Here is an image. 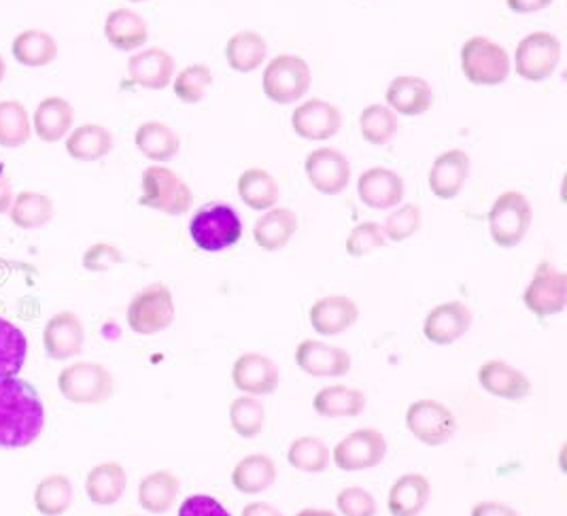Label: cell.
<instances>
[{
  "label": "cell",
  "instance_id": "1",
  "mask_svg": "<svg viewBox=\"0 0 567 516\" xmlns=\"http://www.w3.org/2000/svg\"><path fill=\"white\" fill-rule=\"evenodd\" d=\"M45 427V409L37 388L20 376L0 379V448L22 451Z\"/></svg>",
  "mask_w": 567,
  "mask_h": 516
},
{
  "label": "cell",
  "instance_id": "2",
  "mask_svg": "<svg viewBox=\"0 0 567 516\" xmlns=\"http://www.w3.org/2000/svg\"><path fill=\"white\" fill-rule=\"evenodd\" d=\"M58 391L78 406H101L115 395V376L99 362H75L58 374Z\"/></svg>",
  "mask_w": 567,
  "mask_h": 516
},
{
  "label": "cell",
  "instance_id": "3",
  "mask_svg": "<svg viewBox=\"0 0 567 516\" xmlns=\"http://www.w3.org/2000/svg\"><path fill=\"white\" fill-rule=\"evenodd\" d=\"M138 205L168 217H181L194 207V192L177 173L162 164H154L145 168L141 177Z\"/></svg>",
  "mask_w": 567,
  "mask_h": 516
},
{
  "label": "cell",
  "instance_id": "4",
  "mask_svg": "<svg viewBox=\"0 0 567 516\" xmlns=\"http://www.w3.org/2000/svg\"><path fill=\"white\" fill-rule=\"evenodd\" d=\"M189 238L205 254H221L243 238V221L230 205H207L194 213Z\"/></svg>",
  "mask_w": 567,
  "mask_h": 516
},
{
  "label": "cell",
  "instance_id": "5",
  "mask_svg": "<svg viewBox=\"0 0 567 516\" xmlns=\"http://www.w3.org/2000/svg\"><path fill=\"white\" fill-rule=\"evenodd\" d=\"M177 319V305L171 287L152 283L136 291L126 309L128 328L138 336H155L168 330Z\"/></svg>",
  "mask_w": 567,
  "mask_h": 516
},
{
  "label": "cell",
  "instance_id": "6",
  "mask_svg": "<svg viewBox=\"0 0 567 516\" xmlns=\"http://www.w3.org/2000/svg\"><path fill=\"white\" fill-rule=\"evenodd\" d=\"M460 62L465 79L478 87L502 85L513 71V60L508 52L487 37L467 39L462 45Z\"/></svg>",
  "mask_w": 567,
  "mask_h": 516
},
{
  "label": "cell",
  "instance_id": "7",
  "mask_svg": "<svg viewBox=\"0 0 567 516\" xmlns=\"http://www.w3.org/2000/svg\"><path fill=\"white\" fill-rule=\"evenodd\" d=\"M310 83H312V71L309 62L300 55L281 53L264 66L261 90L270 103H298L309 94Z\"/></svg>",
  "mask_w": 567,
  "mask_h": 516
},
{
  "label": "cell",
  "instance_id": "8",
  "mask_svg": "<svg viewBox=\"0 0 567 516\" xmlns=\"http://www.w3.org/2000/svg\"><path fill=\"white\" fill-rule=\"evenodd\" d=\"M532 221L534 208L529 198L520 192H504L493 200L487 215L491 240L499 249H515L525 240Z\"/></svg>",
  "mask_w": 567,
  "mask_h": 516
},
{
  "label": "cell",
  "instance_id": "9",
  "mask_svg": "<svg viewBox=\"0 0 567 516\" xmlns=\"http://www.w3.org/2000/svg\"><path fill=\"white\" fill-rule=\"evenodd\" d=\"M523 305L534 317L550 319L567 307V275L553 261L542 259L523 291Z\"/></svg>",
  "mask_w": 567,
  "mask_h": 516
},
{
  "label": "cell",
  "instance_id": "10",
  "mask_svg": "<svg viewBox=\"0 0 567 516\" xmlns=\"http://www.w3.org/2000/svg\"><path fill=\"white\" fill-rule=\"evenodd\" d=\"M561 64V41L550 32H532L516 45V75L529 83L553 78Z\"/></svg>",
  "mask_w": 567,
  "mask_h": 516
},
{
  "label": "cell",
  "instance_id": "11",
  "mask_svg": "<svg viewBox=\"0 0 567 516\" xmlns=\"http://www.w3.org/2000/svg\"><path fill=\"white\" fill-rule=\"evenodd\" d=\"M389 444L377 427H360L340 440L332 448V462L340 472H365L383 464Z\"/></svg>",
  "mask_w": 567,
  "mask_h": 516
},
{
  "label": "cell",
  "instance_id": "12",
  "mask_svg": "<svg viewBox=\"0 0 567 516\" xmlns=\"http://www.w3.org/2000/svg\"><path fill=\"white\" fill-rule=\"evenodd\" d=\"M406 427L425 446H444L457 434V419L439 400H416L406 411Z\"/></svg>",
  "mask_w": 567,
  "mask_h": 516
},
{
  "label": "cell",
  "instance_id": "13",
  "mask_svg": "<svg viewBox=\"0 0 567 516\" xmlns=\"http://www.w3.org/2000/svg\"><path fill=\"white\" fill-rule=\"evenodd\" d=\"M296 365L315 379H340L353 368L351 355L330 342L305 338L296 347Z\"/></svg>",
  "mask_w": 567,
  "mask_h": 516
},
{
  "label": "cell",
  "instance_id": "14",
  "mask_svg": "<svg viewBox=\"0 0 567 516\" xmlns=\"http://www.w3.org/2000/svg\"><path fill=\"white\" fill-rule=\"evenodd\" d=\"M310 185L323 196H338L351 183V162L334 147H319L305 159Z\"/></svg>",
  "mask_w": 567,
  "mask_h": 516
},
{
  "label": "cell",
  "instance_id": "15",
  "mask_svg": "<svg viewBox=\"0 0 567 516\" xmlns=\"http://www.w3.org/2000/svg\"><path fill=\"white\" fill-rule=\"evenodd\" d=\"M230 379H233L234 389L256 398L272 395L281 385L279 365L268 355H261L256 351H247L234 360Z\"/></svg>",
  "mask_w": 567,
  "mask_h": 516
},
{
  "label": "cell",
  "instance_id": "16",
  "mask_svg": "<svg viewBox=\"0 0 567 516\" xmlns=\"http://www.w3.org/2000/svg\"><path fill=\"white\" fill-rule=\"evenodd\" d=\"M43 347L53 362H69L85 347V328L75 312L60 310L43 328Z\"/></svg>",
  "mask_w": 567,
  "mask_h": 516
},
{
  "label": "cell",
  "instance_id": "17",
  "mask_svg": "<svg viewBox=\"0 0 567 516\" xmlns=\"http://www.w3.org/2000/svg\"><path fill=\"white\" fill-rule=\"evenodd\" d=\"M342 126V113L336 104L323 99H310L298 104L291 113V128L305 141H330Z\"/></svg>",
  "mask_w": 567,
  "mask_h": 516
},
{
  "label": "cell",
  "instance_id": "18",
  "mask_svg": "<svg viewBox=\"0 0 567 516\" xmlns=\"http://www.w3.org/2000/svg\"><path fill=\"white\" fill-rule=\"evenodd\" d=\"M476 379L483 391L506 402H525L534 391L529 376L506 360H487L478 368Z\"/></svg>",
  "mask_w": 567,
  "mask_h": 516
},
{
  "label": "cell",
  "instance_id": "19",
  "mask_svg": "<svg viewBox=\"0 0 567 516\" xmlns=\"http://www.w3.org/2000/svg\"><path fill=\"white\" fill-rule=\"evenodd\" d=\"M472 321H474V314L464 302L460 300L442 302L427 312L423 321V336L427 342L436 347H449L470 332Z\"/></svg>",
  "mask_w": 567,
  "mask_h": 516
},
{
  "label": "cell",
  "instance_id": "20",
  "mask_svg": "<svg viewBox=\"0 0 567 516\" xmlns=\"http://www.w3.org/2000/svg\"><path fill=\"white\" fill-rule=\"evenodd\" d=\"M406 194V183L402 175L391 168L374 166L361 173L358 179V196L361 203L372 210H389L400 207Z\"/></svg>",
  "mask_w": 567,
  "mask_h": 516
},
{
  "label": "cell",
  "instance_id": "21",
  "mask_svg": "<svg viewBox=\"0 0 567 516\" xmlns=\"http://www.w3.org/2000/svg\"><path fill=\"white\" fill-rule=\"evenodd\" d=\"M360 319V307L353 298L334 293L319 298L309 310L310 328L319 336H340L351 330Z\"/></svg>",
  "mask_w": 567,
  "mask_h": 516
},
{
  "label": "cell",
  "instance_id": "22",
  "mask_svg": "<svg viewBox=\"0 0 567 516\" xmlns=\"http://www.w3.org/2000/svg\"><path fill=\"white\" fill-rule=\"evenodd\" d=\"M175 58L162 48H150L134 53L128 60V79L136 87L162 92L175 79Z\"/></svg>",
  "mask_w": 567,
  "mask_h": 516
},
{
  "label": "cell",
  "instance_id": "23",
  "mask_svg": "<svg viewBox=\"0 0 567 516\" xmlns=\"http://www.w3.org/2000/svg\"><path fill=\"white\" fill-rule=\"evenodd\" d=\"M470 155L462 149H449L440 154L427 173V185L432 194L440 200H455L470 179Z\"/></svg>",
  "mask_w": 567,
  "mask_h": 516
},
{
  "label": "cell",
  "instance_id": "24",
  "mask_svg": "<svg viewBox=\"0 0 567 516\" xmlns=\"http://www.w3.org/2000/svg\"><path fill=\"white\" fill-rule=\"evenodd\" d=\"M385 101L395 115L419 117L434 106V92L423 78L400 75L389 83Z\"/></svg>",
  "mask_w": 567,
  "mask_h": 516
},
{
  "label": "cell",
  "instance_id": "25",
  "mask_svg": "<svg viewBox=\"0 0 567 516\" xmlns=\"http://www.w3.org/2000/svg\"><path fill=\"white\" fill-rule=\"evenodd\" d=\"M300 228L298 215L287 207L264 210L254 226V240L261 251L277 254L285 249Z\"/></svg>",
  "mask_w": 567,
  "mask_h": 516
},
{
  "label": "cell",
  "instance_id": "26",
  "mask_svg": "<svg viewBox=\"0 0 567 516\" xmlns=\"http://www.w3.org/2000/svg\"><path fill=\"white\" fill-rule=\"evenodd\" d=\"M128 487L126 467L120 462L94 465L85 476V493L94 506H115Z\"/></svg>",
  "mask_w": 567,
  "mask_h": 516
},
{
  "label": "cell",
  "instance_id": "27",
  "mask_svg": "<svg viewBox=\"0 0 567 516\" xmlns=\"http://www.w3.org/2000/svg\"><path fill=\"white\" fill-rule=\"evenodd\" d=\"M432 485L427 476L409 472L402 474L389 489L388 510L391 516H419L430 504Z\"/></svg>",
  "mask_w": 567,
  "mask_h": 516
},
{
  "label": "cell",
  "instance_id": "28",
  "mask_svg": "<svg viewBox=\"0 0 567 516\" xmlns=\"http://www.w3.org/2000/svg\"><path fill=\"white\" fill-rule=\"evenodd\" d=\"M179 497L181 481L171 469H155L138 483V506L150 515H166Z\"/></svg>",
  "mask_w": 567,
  "mask_h": 516
},
{
  "label": "cell",
  "instance_id": "29",
  "mask_svg": "<svg viewBox=\"0 0 567 516\" xmlns=\"http://www.w3.org/2000/svg\"><path fill=\"white\" fill-rule=\"evenodd\" d=\"M104 37L117 52H136L150 41V28L136 11L115 9L104 20Z\"/></svg>",
  "mask_w": 567,
  "mask_h": 516
},
{
  "label": "cell",
  "instance_id": "30",
  "mask_svg": "<svg viewBox=\"0 0 567 516\" xmlns=\"http://www.w3.org/2000/svg\"><path fill=\"white\" fill-rule=\"evenodd\" d=\"M368 404V395L358 388L328 385L312 398L315 413L323 419H358Z\"/></svg>",
  "mask_w": 567,
  "mask_h": 516
},
{
  "label": "cell",
  "instance_id": "31",
  "mask_svg": "<svg viewBox=\"0 0 567 516\" xmlns=\"http://www.w3.org/2000/svg\"><path fill=\"white\" fill-rule=\"evenodd\" d=\"M75 122V109L62 96H48L34 111V134L43 143H60Z\"/></svg>",
  "mask_w": 567,
  "mask_h": 516
},
{
  "label": "cell",
  "instance_id": "32",
  "mask_svg": "<svg viewBox=\"0 0 567 516\" xmlns=\"http://www.w3.org/2000/svg\"><path fill=\"white\" fill-rule=\"evenodd\" d=\"M268 55V45L266 39L259 34L258 30H240L233 34L226 43L224 58L234 73L249 75L256 73L259 66H264Z\"/></svg>",
  "mask_w": 567,
  "mask_h": 516
},
{
  "label": "cell",
  "instance_id": "33",
  "mask_svg": "<svg viewBox=\"0 0 567 516\" xmlns=\"http://www.w3.org/2000/svg\"><path fill=\"white\" fill-rule=\"evenodd\" d=\"M279 469L270 455L254 453L243 457L233 469V487L243 495H259L277 483Z\"/></svg>",
  "mask_w": 567,
  "mask_h": 516
},
{
  "label": "cell",
  "instance_id": "34",
  "mask_svg": "<svg viewBox=\"0 0 567 516\" xmlns=\"http://www.w3.org/2000/svg\"><path fill=\"white\" fill-rule=\"evenodd\" d=\"M238 198L251 210H270L279 205L281 187L266 168H247L236 183Z\"/></svg>",
  "mask_w": 567,
  "mask_h": 516
},
{
  "label": "cell",
  "instance_id": "35",
  "mask_svg": "<svg viewBox=\"0 0 567 516\" xmlns=\"http://www.w3.org/2000/svg\"><path fill=\"white\" fill-rule=\"evenodd\" d=\"M134 145L155 164L175 159L181 152L179 134L162 122H145L134 134Z\"/></svg>",
  "mask_w": 567,
  "mask_h": 516
},
{
  "label": "cell",
  "instance_id": "36",
  "mask_svg": "<svg viewBox=\"0 0 567 516\" xmlns=\"http://www.w3.org/2000/svg\"><path fill=\"white\" fill-rule=\"evenodd\" d=\"M113 132L101 124H83L66 138V152L79 162H99L113 152Z\"/></svg>",
  "mask_w": 567,
  "mask_h": 516
},
{
  "label": "cell",
  "instance_id": "37",
  "mask_svg": "<svg viewBox=\"0 0 567 516\" xmlns=\"http://www.w3.org/2000/svg\"><path fill=\"white\" fill-rule=\"evenodd\" d=\"M11 55L27 69H43L58 58V43L45 30H24L13 39Z\"/></svg>",
  "mask_w": 567,
  "mask_h": 516
},
{
  "label": "cell",
  "instance_id": "38",
  "mask_svg": "<svg viewBox=\"0 0 567 516\" xmlns=\"http://www.w3.org/2000/svg\"><path fill=\"white\" fill-rule=\"evenodd\" d=\"M55 215L52 198L41 192H20L9 208V219L20 230H39L48 226Z\"/></svg>",
  "mask_w": 567,
  "mask_h": 516
},
{
  "label": "cell",
  "instance_id": "39",
  "mask_svg": "<svg viewBox=\"0 0 567 516\" xmlns=\"http://www.w3.org/2000/svg\"><path fill=\"white\" fill-rule=\"evenodd\" d=\"M73 483L64 474L45 476L34 489V508L43 516H62L73 506Z\"/></svg>",
  "mask_w": 567,
  "mask_h": 516
},
{
  "label": "cell",
  "instance_id": "40",
  "mask_svg": "<svg viewBox=\"0 0 567 516\" xmlns=\"http://www.w3.org/2000/svg\"><path fill=\"white\" fill-rule=\"evenodd\" d=\"M228 421L238 438L256 440L266 425V406L256 395L240 393L230 404Z\"/></svg>",
  "mask_w": 567,
  "mask_h": 516
},
{
  "label": "cell",
  "instance_id": "41",
  "mask_svg": "<svg viewBox=\"0 0 567 516\" xmlns=\"http://www.w3.org/2000/svg\"><path fill=\"white\" fill-rule=\"evenodd\" d=\"M27 355V334L16 323L0 317V379L20 376Z\"/></svg>",
  "mask_w": 567,
  "mask_h": 516
},
{
  "label": "cell",
  "instance_id": "42",
  "mask_svg": "<svg viewBox=\"0 0 567 516\" xmlns=\"http://www.w3.org/2000/svg\"><path fill=\"white\" fill-rule=\"evenodd\" d=\"M332 462V451L321 438L302 436L289 444L287 464L305 474H323Z\"/></svg>",
  "mask_w": 567,
  "mask_h": 516
},
{
  "label": "cell",
  "instance_id": "43",
  "mask_svg": "<svg viewBox=\"0 0 567 516\" xmlns=\"http://www.w3.org/2000/svg\"><path fill=\"white\" fill-rule=\"evenodd\" d=\"M32 136L27 106L18 101L0 103V147L20 149Z\"/></svg>",
  "mask_w": 567,
  "mask_h": 516
},
{
  "label": "cell",
  "instance_id": "44",
  "mask_svg": "<svg viewBox=\"0 0 567 516\" xmlns=\"http://www.w3.org/2000/svg\"><path fill=\"white\" fill-rule=\"evenodd\" d=\"M400 130L398 115L388 104H370L360 113V132L370 145H388Z\"/></svg>",
  "mask_w": 567,
  "mask_h": 516
},
{
  "label": "cell",
  "instance_id": "45",
  "mask_svg": "<svg viewBox=\"0 0 567 516\" xmlns=\"http://www.w3.org/2000/svg\"><path fill=\"white\" fill-rule=\"evenodd\" d=\"M175 96L183 104L203 103L207 96L208 87L213 85V73L207 64H189L173 79Z\"/></svg>",
  "mask_w": 567,
  "mask_h": 516
},
{
  "label": "cell",
  "instance_id": "46",
  "mask_svg": "<svg viewBox=\"0 0 567 516\" xmlns=\"http://www.w3.org/2000/svg\"><path fill=\"white\" fill-rule=\"evenodd\" d=\"M421 224H423L421 207L409 203V205L395 207L389 213L388 219L383 224V233H385L388 242H404L421 230Z\"/></svg>",
  "mask_w": 567,
  "mask_h": 516
},
{
  "label": "cell",
  "instance_id": "47",
  "mask_svg": "<svg viewBox=\"0 0 567 516\" xmlns=\"http://www.w3.org/2000/svg\"><path fill=\"white\" fill-rule=\"evenodd\" d=\"M388 245V238L383 233V226L377 221H363L358 224L351 234L347 236V254L351 258H365Z\"/></svg>",
  "mask_w": 567,
  "mask_h": 516
},
{
  "label": "cell",
  "instance_id": "48",
  "mask_svg": "<svg viewBox=\"0 0 567 516\" xmlns=\"http://www.w3.org/2000/svg\"><path fill=\"white\" fill-rule=\"evenodd\" d=\"M338 516H377V499L370 491L344 487L336 495Z\"/></svg>",
  "mask_w": 567,
  "mask_h": 516
},
{
  "label": "cell",
  "instance_id": "49",
  "mask_svg": "<svg viewBox=\"0 0 567 516\" xmlns=\"http://www.w3.org/2000/svg\"><path fill=\"white\" fill-rule=\"evenodd\" d=\"M122 261H124L122 251L109 242H96L83 254V268L90 272H106Z\"/></svg>",
  "mask_w": 567,
  "mask_h": 516
},
{
  "label": "cell",
  "instance_id": "50",
  "mask_svg": "<svg viewBox=\"0 0 567 516\" xmlns=\"http://www.w3.org/2000/svg\"><path fill=\"white\" fill-rule=\"evenodd\" d=\"M177 516H233L230 510L213 495L196 493L181 502Z\"/></svg>",
  "mask_w": 567,
  "mask_h": 516
},
{
  "label": "cell",
  "instance_id": "51",
  "mask_svg": "<svg viewBox=\"0 0 567 516\" xmlns=\"http://www.w3.org/2000/svg\"><path fill=\"white\" fill-rule=\"evenodd\" d=\"M470 516H520L516 513L513 506H508V504H504V502H495V499H489V502H478L472 510H470Z\"/></svg>",
  "mask_w": 567,
  "mask_h": 516
},
{
  "label": "cell",
  "instance_id": "52",
  "mask_svg": "<svg viewBox=\"0 0 567 516\" xmlns=\"http://www.w3.org/2000/svg\"><path fill=\"white\" fill-rule=\"evenodd\" d=\"M553 2L555 0H506V7L516 16H529L548 9Z\"/></svg>",
  "mask_w": 567,
  "mask_h": 516
},
{
  "label": "cell",
  "instance_id": "53",
  "mask_svg": "<svg viewBox=\"0 0 567 516\" xmlns=\"http://www.w3.org/2000/svg\"><path fill=\"white\" fill-rule=\"evenodd\" d=\"M240 516H285L281 510H277L272 504H266V502H251L247 504Z\"/></svg>",
  "mask_w": 567,
  "mask_h": 516
},
{
  "label": "cell",
  "instance_id": "54",
  "mask_svg": "<svg viewBox=\"0 0 567 516\" xmlns=\"http://www.w3.org/2000/svg\"><path fill=\"white\" fill-rule=\"evenodd\" d=\"M13 198H16V194L11 189V183L7 182L4 177H0V215H9Z\"/></svg>",
  "mask_w": 567,
  "mask_h": 516
},
{
  "label": "cell",
  "instance_id": "55",
  "mask_svg": "<svg viewBox=\"0 0 567 516\" xmlns=\"http://www.w3.org/2000/svg\"><path fill=\"white\" fill-rule=\"evenodd\" d=\"M296 516H338L332 510H326V508H305L300 510Z\"/></svg>",
  "mask_w": 567,
  "mask_h": 516
},
{
  "label": "cell",
  "instance_id": "56",
  "mask_svg": "<svg viewBox=\"0 0 567 516\" xmlns=\"http://www.w3.org/2000/svg\"><path fill=\"white\" fill-rule=\"evenodd\" d=\"M4 75H7V62H4V58L0 55V83H2Z\"/></svg>",
  "mask_w": 567,
  "mask_h": 516
},
{
  "label": "cell",
  "instance_id": "57",
  "mask_svg": "<svg viewBox=\"0 0 567 516\" xmlns=\"http://www.w3.org/2000/svg\"><path fill=\"white\" fill-rule=\"evenodd\" d=\"M130 2H145V0H130Z\"/></svg>",
  "mask_w": 567,
  "mask_h": 516
},
{
  "label": "cell",
  "instance_id": "58",
  "mask_svg": "<svg viewBox=\"0 0 567 516\" xmlns=\"http://www.w3.org/2000/svg\"><path fill=\"white\" fill-rule=\"evenodd\" d=\"M132 516H138V515H132Z\"/></svg>",
  "mask_w": 567,
  "mask_h": 516
}]
</instances>
